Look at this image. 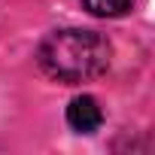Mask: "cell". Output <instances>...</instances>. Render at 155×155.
Here are the masks:
<instances>
[{"label":"cell","instance_id":"3957f363","mask_svg":"<svg viewBox=\"0 0 155 155\" xmlns=\"http://www.w3.org/2000/svg\"><path fill=\"white\" fill-rule=\"evenodd\" d=\"M137 0H82V6L97 18H119L134 9Z\"/></svg>","mask_w":155,"mask_h":155},{"label":"cell","instance_id":"6da1fadb","mask_svg":"<svg viewBox=\"0 0 155 155\" xmlns=\"http://www.w3.org/2000/svg\"><path fill=\"white\" fill-rule=\"evenodd\" d=\"M113 61V46L104 34L85 28L52 31L37 46V64L55 82L82 85L107 73Z\"/></svg>","mask_w":155,"mask_h":155},{"label":"cell","instance_id":"7a4b0ae2","mask_svg":"<svg viewBox=\"0 0 155 155\" xmlns=\"http://www.w3.org/2000/svg\"><path fill=\"white\" fill-rule=\"evenodd\" d=\"M67 125L76 134H94L104 125V110L91 94H79L67 104Z\"/></svg>","mask_w":155,"mask_h":155}]
</instances>
